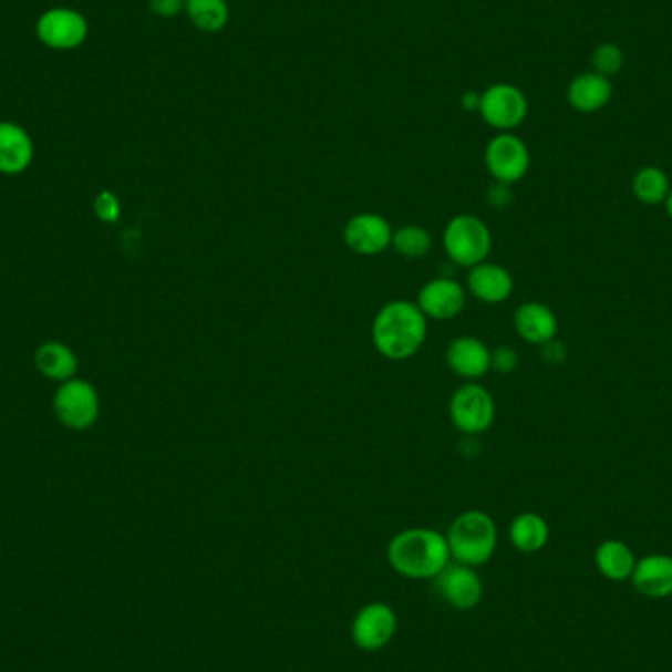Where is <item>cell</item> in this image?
<instances>
[{"mask_svg": "<svg viewBox=\"0 0 672 672\" xmlns=\"http://www.w3.org/2000/svg\"><path fill=\"white\" fill-rule=\"evenodd\" d=\"M428 319L410 299H393L380 307L372 321L374 349L393 362L410 360L427 339Z\"/></svg>", "mask_w": 672, "mask_h": 672, "instance_id": "cell-1", "label": "cell"}, {"mask_svg": "<svg viewBox=\"0 0 672 672\" xmlns=\"http://www.w3.org/2000/svg\"><path fill=\"white\" fill-rule=\"evenodd\" d=\"M387 560L402 577L427 580L437 578L451 562V550L443 533L415 527L397 533L387 545Z\"/></svg>", "mask_w": 672, "mask_h": 672, "instance_id": "cell-2", "label": "cell"}, {"mask_svg": "<svg viewBox=\"0 0 672 672\" xmlns=\"http://www.w3.org/2000/svg\"><path fill=\"white\" fill-rule=\"evenodd\" d=\"M451 559L466 567L486 565L498 547V527L480 509L464 511L454 519L446 533Z\"/></svg>", "mask_w": 672, "mask_h": 672, "instance_id": "cell-3", "label": "cell"}, {"mask_svg": "<svg viewBox=\"0 0 672 672\" xmlns=\"http://www.w3.org/2000/svg\"><path fill=\"white\" fill-rule=\"evenodd\" d=\"M443 248L454 263L474 268L488 260L492 252L489 227L476 215H456L443 232Z\"/></svg>", "mask_w": 672, "mask_h": 672, "instance_id": "cell-4", "label": "cell"}, {"mask_svg": "<svg viewBox=\"0 0 672 672\" xmlns=\"http://www.w3.org/2000/svg\"><path fill=\"white\" fill-rule=\"evenodd\" d=\"M448 415L454 428L474 437L486 433L496 421V402L484 385L468 382L456 387L448 402Z\"/></svg>", "mask_w": 672, "mask_h": 672, "instance_id": "cell-5", "label": "cell"}, {"mask_svg": "<svg viewBox=\"0 0 672 672\" xmlns=\"http://www.w3.org/2000/svg\"><path fill=\"white\" fill-rule=\"evenodd\" d=\"M484 164L494 182L514 185L529 174L531 152L514 132H499L486 146Z\"/></svg>", "mask_w": 672, "mask_h": 672, "instance_id": "cell-6", "label": "cell"}, {"mask_svg": "<svg viewBox=\"0 0 672 672\" xmlns=\"http://www.w3.org/2000/svg\"><path fill=\"white\" fill-rule=\"evenodd\" d=\"M478 113L494 131L514 132L525 123L529 101L517 85L496 83L482 93Z\"/></svg>", "mask_w": 672, "mask_h": 672, "instance_id": "cell-7", "label": "cell"}, {"mask_svg": "<svg viewBox=\"0 0 672 672\" xmlns=\"http://www.w3.org/2000/svg\"><path fill=\"white\" fill-rule=\"evenodd\" d=\"M53 410L65 427L81 431L95 423L101 405L93 385L83 380H68L55 392Z\"/></svg>", "mask_w": 672, "mask_h": 672, "instance_id": "cell-8", "label": "cell"}, {"mask_svg": "<svg viewBox=\"0 0 672 672\" xmlns=\"http://www.w3.org/2000/svg\"><path fill=\"white\" fill-rule=\"evenodd\" d=\"M393 228L390 220L378 213L354 215L342 230V240L350 252L372 258L392 248Z\"/></svg>", "mask_w": 672, "mask_h": 672, "instance_id": "cell-9", "label": "cell"}, {"mask_svg": "<svg viewBox=\"0 0 672 672\" xmlns=\"http://www.w3.org/2000/svg\"><path fill=\"white\" fill-rule=\"evenodd\" d=\"M397 616L387 603H368L354 616L350 635L354 645L364 651H380L392 641Z\"/></svg>", "mask_w": 672, "mask_h": 672, "instance_id": "cell-10", "label": "cell"}, {"mask_svg": "<svg viewBox=\"0 0 672 672\" xmlns=\"http://www.w3.org/2000/svg\"><path fill=\"white\" fill-rule=\"evenodd\" d=\"M466 288L451 278H435L421 288L417 306L431 321H451L466 307Z\"/></svg>", "mask_w": 672, "mask_h": 672, "instance_id": "cell-11", "label": "cell"}, {"mask_svg": "<svg viewBox=\"0 0 672 672\" xmlns=\"http://www.w3.org/2000/svg\"><path fill=\"white\" fill-rule=\"evenodd\" d=\"M38 38L52 50H73L87 38V20L75 10H48L38 20Z\"/></svg>", "mask_w": 672, "mask_h": 672, "instance_id": "cell-12", "label": "cell"}, {"mask_svg": "<svg viewBox=\"0 0 672 672\" xmlns=\"http://www.w3.org/2000/svg\"><path fill=\"white\" fill-rule=\"evenodd\" d=\"M446 366L466 382H476L492 370V350L476 337H456L446 347Z\"/></svg>", "mask_w": 672, "mask_h": 672, "instance_id": "cell-13", "label": "cell"}, {"mask_svg": "<svg viewBox=\"0 0 672 672\" xmlns=\"http://www.w3.org/2000/svg\"><path fill=\"white\" fill-rule=\"evenodd\" d=\"M438 595L456 610H472L482 600V580L476 570L466 565H446L437 577Z\"/></svg>", "mask_w": 672, "mask_h": 672, "instance_id": "cell-14", "label": "cell"}, {"mask_svg": "<svg viewBox=\"0 0 672 672\" xmlns=\"http://www.w3.org/2000/svg\"><path fill=\"white\" fill-rule=\"evenodd\" d=\"M516 281L511 271L494 262H482L474 266L466 276V291L472 298L488 306H498L511 298Z\"/></svg>", "mask_w": 672, "mask_h": 672, "instance_id": "cell-15", "label": "cell"}, {"mask_svg": "<svg viewBox=\"0 0 672 672\" xmlns=\"http://www.w3.org/2000/svg\"><path fill=\"white\" fill-rule=\"evenodd\" d=\"M517 334L529 344L542 347L555 341L559 334V319L549 306L541 301H525L514 313Z\"/></svg>", "mask_w": 672, "mask_h": 672, "instance_id": "cell-16", "label": "cell"}, {"mask_svg": "<svg viewBox=\"0 0 672 672\" xmlns=\"http://www.w3.org/2000/svg\"><path fill=\"white\" fill-rule=\"evenodd\" d=\"M613 96L611 79L603 77L596 71L578 73L568 83L567 101L577 113L595 114L610 105Z\"/></svg>", "mask_w": 672, "mask_h": 672, "instance_id": "cell-17", "label": "cell"}, {"mask_svg": "<svg viewBox=\"0 0 672 672\" xmlns=\"http://www.w3.org/2000/svg\"><path fill=\"white\" fill-rule=\"evenodd\" d=\"M631 582L639 595L647 598H669L672 596V557L649 555L635 562Z\"/></svg>", "mask_w": 672, "mask_h": 672, "instance_id": "cell-18", "label": "cell"}, {"mask_svg": "<svg viewBox=\"0 0 672 672\" xmlns=\"http://www.w3.org/2000/svg\"><path fill=\"white\" fill-rule=\"evenodd\" d=\"M34 156V144L18 124L0 123V172L20 174Z\"/></svg>", "mask_w": 672, "mask_h": 672, "instance_id": "cell-19", "label": "cell"}, {"mask_svg": "<svg viewBox=\"0 0 672 672\" xmlns=\"http://www.w3.org/2000/svg\"><path fill=\"white\" fill-rule=\"evenodd\" d=\"M635 562L638 560L633 557V550L618 539H608L596 549V567L602 577L613 582H623L631 578Z\"/></svg>", "mask_w": 672, "mask_h": 672, "instance_id": "cell-20", "label": "cell"}, {"mask_svg": "<svg viewBox=\"0 0 672 672\" xmlns=\"http://www.w3.org/2000/svg\"><path fill=\"white\" fill-rule=\"evenodd\" d=\"M549 524L545 517L525 511L514 517L509 525V541L521 552H539L549 542Z\"/></svg>", "mask_w": 672, "mask_h": 672, "instance_id": "cell-21", "label": "cell"}, {"mask_svg": "<svg viewBox=\"0 0 672 672\" xmlns=\"http://www.w3.org/2000/svg\"><path fill=\"white\" fill-rule=\"evenodd\" d=\"M35 366L50 380L68 382L77 370V359L62 342H48L35 352Z\"/></svg>", "mask_w": 672, "mask_h": 672, "instance_id": "cell-22", "label": "cell"}, {"mask_svg": "<svg viewBox=\"0 0 672 672\" xmlns=\"http://www.w3.org/2000/svg\"><path fill=\"white\" fill-rule=\"evenodd\" d=\"M185 12L193 27L205 34L223 32L230 20L227 0H185Z\"/></svg>", "mask_w": 672, "mask_h": 672, "instance_id": "cell-23", "label": "cell"}, {"mask_svg": "<svg viewBox=\"0 0 672 672\" xmlns=\"http://www.w3.org/2000/svg\"><path fill=\"white\" fill-rule=\"evenodd\" d=\"M671 177L657 166L641 167L631 179V192L643 205H661L671 193Z\"/></svg>", "mask_w": 672, "mask_h": 672, "instance_id": "cell-24", "label": "cell"}, {"mask_svg": "<svg viewBox=\"0 0 672 672\" xmlns=\"http://www.w3.org/2000/svg\"><path fill=\"white\" fill-rule=\"evenodd\" d=\"M392 248L405 260H421L433 248V236L420 225H405L393 230Z\"/></svg>", "mask_w": 672, "mask_h": 672, "instance_id": "cell-25", "label": "cell"}, {"mask_svg": "<svg viewBox=\"0 0 672 672\" xmlns=\"http://www.w3.org/2000/svg\"><path fill=\"white\" fill-rule=\"evenodd\" d=\"M590 63H592V71L600 73L603 77H616L623 70L626 53L620 45L613 44V42H603V44L596 45Z\"/></svg>", "mask_w": 672, "mask_h": 672, "instance_id": "cell-26", "label": "cell"}, {"mask_svg": "<svg viewBox=\"0 0 672 672\" xmlns=\"http://www.w3.org/2000/svg\"><path fill=\"white\" fill-rule=\"evenodd\" d=\"M517 366H519V354L516 349H511L507 344H499L492 350V370L494 372L511 374V372H516Z\"/></svg>", "mask_w": 672, "mask_h": 672, "instance_id": "cell-27", "label": "cell"}, {"mask_svg": "<svg viewBox=\"0 0 672 672\" xmlns=\"http://www.w3.org/2000/svg\"><path fill=\"white\" fill-rule=\"evenodd\" d=\"M95 213L99 219L108 225H114L121 219V203L116 199V195L108 192L101 193L95 199Z\"/></svg>", "mask_w": 672, "mask_h": 672, "instance_id": "cell-28", "label": "cell"}, {"mask_svg": "<svg viewBox=\"0 0 672 672\" xmlns=\"http://www.w3.org/2000/svg\"><path fill=\"white\" fill-rule=\"evenodd\" d=\"M149 9L159 18H174L185 9V0H149Z\"/></svg>", "mask_w": 672, "mask_h": 672, "instance_id": "cell-29", "label": "cell"}, {"mask_svg": "<svg viewBox=\"0 0 672 672\" xmlns=\"http://www.w3.org/2000/svg\"><path fill=\"white\" fill-rule=\"evenodd\" d=\"M514 195H511V185L506 184H494V187L489 189L488 201L492 207L496 209H506L507 205L511 203Z\"/></svg>", "mask_w": 672, "mask_h": 672, "instance_id": "cell-30", "label": "cell"}, {"mask_svg": "<svg viewBox=\"0 0 672 672\" xmlns=\"http://www.w3.org/2000/svg\"><path fill=\"white\" fill-rule=\"evenodd\" d=\"M565 359H567V349H565L557 339L547 342V344H542V360H545V362H549V364H560Z\"/></svg>", "mask_w": 672, "mask_h": 672, "instance_id": "cell-31", "label": "cell"}, {"mask_svg": "<svg viewBox=\"0 0 672 672\" xmlns=\"http://www.w3.org/2000/svg\"><path fill=\"white\" fill-rule=\"evenodd\" d=\"M463 106L466 111H478V106H480V95L478 93H464L463 95Z\"/></svg>", "mask_w": 672, "mask_h": 672, "instance_id": "cell-32", "label": "cell"}, {"mask_svg": "<svg viewBox=\"0 0 672 672\" xmlns=\"http://www.w3.org/2000/svg\"><path fill=\"white\" fill-rule=\"evenodd\" d=\"M664 207H666V215H669V219L672 220V187L671 193H669V197H666V201H664Z\"/></svg>", "mask_w": 672, "mask_h": 672, "instance_id": "cell-33", "label": "cell"}, {"mask_svg": "<svg viewBox=\"0 0 672 672\" xmlns=\"http://www.w3.org/2000/svg\"><path fill=\"white\" fill-rule=\"evenodd\" d=\"M671 341H672V329H671Z\"/></svg>", "mask_w": 672, "mask_h": 672, "instance_id": "cell-34", "label": "cell"}]
</instances>
